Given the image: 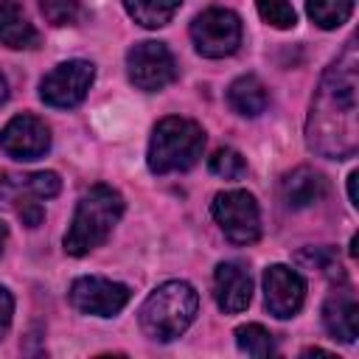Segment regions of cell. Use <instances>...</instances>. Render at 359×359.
<instances>
[{
    "label": "cell",
    "instance_id": "6da1fadb",
    "mask_svg": "<svg viewBox=\"0 0 359 359\" xmlns=\"http://www.w3.org/2000/svg\"><path fill=\"white\" fill-rule=\"evenodd\" d=\"M356 39H348L342 53L325 67L306 118V143L328 160H348L359 149L356 118Z\"/></svg>",
    "mask_w": 359,
    "mask_h": 359
},
{
    "label": "cell",
    "instance_id": "7a4b0ae2",
    "mask_svg": "<svg viewBox=\"0 0 359 359\" xmlns=\"http://www.w3.org/2000/svg\"><path fill=\"white\" fill-rule=\"evenodd\" d=\"M123 216V196L112 185H93L76 205L73 222L65 233V252L67 255H87L90 250L101 247L112 227Z\"/></svg>",
    "mask_w": 359,
    "mask_h": 359
},
{
    "label": "cell",
    "instance_id": "3957f363",
    "mask_svg": "<svg viewBox=\"0 0 359 359\" xmlns=\"http://www.w3.org/2000/svg\"><path fill=\"white\" fill-rule=\"evenodd\" d=\"M196 309H199V294L191 283L165 280L143 300L137 311V323L149 339L171 342L194 323Z\"/></svg>",
    "mask_w": 359,
    "mask_h": 359
},
{
    "label": "cell",
    "instance_id": "277c9868",
    "mask_svg": "<svg viewBox=\"0 0 359 359\" xmlns=\"http://www.w3.org/2000/svg\"><path fill=\"white\" fill-rule=\"evenodd\" d=\"M205 151V129L180 115L163 118L149 140V168L154 174H171V171H188L199 163Z\"/></svg>",
    "mask_w": 359,
    "mask_h": 359
},
{
    "label": "cell",
    "instance_id": "5b68a950",
    "mask_svg": "<svg viewBox=\"0 0 359 359\" xmlns=\"http://www.w3.org/2000/svg\"><path fill=\"white\" fill-rule=\"evenodd\" d=\"M126 73L137 90L157 93L163 87H168L171 81H177L180 67H177L174 53L163 42L143 39L126 50Z\"/></svg>",
    "mask_w": 359,
    "mask_h": 359
},
{
    "label": "cell",
    "instance_id": "8992f818",
    "mask_svg": "<svg viewBox=\"0 0 359 359\" xmlns=\"http://www.w3.org/2000/svg\"><path fill=\"white\" fill-rule=\"evenodd\" d=\"M194 48L208 59H224L241 45V20L230 8H205L191 22Z\"/></svg>",
    "mask_w": 359,
    "mask_h": 359
},
{
    "label": "cell",
    "instance_id": "52a82bcc",
    "mask_svg": "<svg viewBox=\"0 0 359 359\" xmlns=\"http://www.w3.org/2000/svg\"><path fill=\"white\" fill-rule=\"evenodd\" d=\"M210 213L233 244H252L261 236V210L250 191H222L213 196Z\"/></svg>",
    "mask_w": 359,
    "mask_h": 359
},
{
    "label": "cell",
    "instance_id": "ba28073f",
    "mask_svg": "<svg viewBox=\"0 0 359 359\" xmlns=\"http://www.w3.org/2000/svg\"><path fill=\"white\" fill-rule=\"evenodd\" d=\"M95 79V67L87 59H70L56 65L42 81H39V98L48 107L70 109L84 101L90 84Z\"/></svg>",
    "mask_w": 359,
    "mask_h": 359
},
{
    "label": "cell",
    "instance_id": "9c48e42d",
    "mask_svg": "<svg viewBox=\"0 0 359 359\" xmlns=\"http://www.w3.org/2000/svg\"><path fill=\"white\" fill-rule=\"evenodd\" d=\"M67 297H70L73 309L81 311V314L112 317V314H118L129 303L132 292H129V286H123L118 280L98 278V275H84V278L73 280Z\"/></svg>",
    "mask_w": 359,
    "mask_h": 359
},
{
    "label": "cell",
    "instance_id": "30bf717a",
    "mask_svg": "<svg viewBox=\"0 0 359 359\" xmlns=\"http://www.w3.org/2000/svg\"><path fill=\"white\" fill-rule=\"evenodd\" d=\"M0 149L14 160H36L50 149V129L36 115H14L0 129Z\"/></svg>",
    "mask_w": 359,
    "mask_h": 359
},
{
    "label": "cell",
    "instance_id": "8fae6325",
    "mask_svg": "<svg viewBox=\"0 0 359 359\" xmlns=\"http://www.w3.org/2000/svg\"><path fill=\"white\" fill-rule=\"evenodd\" d=\"M306 300V280L283 266V264H272L266 266L264 272V303L269 309V314H275L278 320H286V317H294L300 311Z\"/></svg>",
    "mask_w": 359,
    "mask_h": 359
},
{
    "label": "cell",
    "instance_id": "7c38bea8",
    "mask_svg": "<svg viewBox=\"0 0 359 359\" xmlns=\"http://www.w3.org/2000/svg\"><path fill=\"white\" fill-rule=\"evenodd\" d=\"M213 297L224 314L244 311L252 297V278L247 266L238 261H222L213 272Z\"/></svg>",
    "mask_w": 359,
    "mask_h": 359
},
{
    "label": "cell",
    "instance_id": "4fadbf2b",
    "mask_svg": "<svg viewBox=\"0 0 359 359\" xmlns=\"http://www.w3.org/2000/svg\"><path fill=\"white\" fill-rule=\"evenodd\" d=\"M328 194V180L309 168V165H300L294 171H289L283 180H280V199L289 210H303V208H311L317 205L323 196Z\"/></svg>",
    "mask_w": 359,
    "mask_h": 359
},
{
    "label": "cell",
    "instance_id": "5bb4252c",
    "mask_svg": "<svg viewBox=\"0 0 359 359\" xmlns=\"http://www.w3.org/2000/svg\"><path fill=\"white\" fill-rule=\"evenodd\" d=\"M323 325L339 342H353L359 334V303L351 289L334 292L323 306Z\"/></svg>",
    "mask_w": 359,
    "mask_h": 359
},
{
    "label": "cell",
    "instance_id": "9a60e30c",
    "mask_svg": "<svg viewBox=\"0 0 359 359\" xmlns=\"http://www.w3.org/2000/svg\"><path fill=\"white\" fill-rule=\"evenodd\" d=\"M0 45L14 50H31L39 45V31L14 0H0Z\"/></svg>",
    "mask_w": 359,
    "mask_h": 359
},
{
    "label": "cell",
    "instance_id": "2e32d148",
    "mask_svg": "<svg viewBox=\"0 0 359 359\" xmlns=\"http://www.w3.org/2000/svg\"><path fill=\"white\" fill-rule=\"evenodd\" d=\"M227 104H230L238 115L255 118V115H261V112L266 109L269 93H266V87H264V81H261L258 76H238V79L230 84V90H227Z\"/></svg>",
    "mask_w": 359,
    "mask_h": 359
},
{
    "label": "cell",
    "instance_id": "e0dca14e",
    "mask_svg": "<svg viewBox=\"0 0 359 359\" xmlns=\"http://www.w3.org/2000/svg\"><path fill=\"white\" fill-rule=\"evenodd\" d=\"M126 11L143 28H163L180 11L182 0H123Z\"/></svg>",
    "mask_w": 359,
    "mask_h": 359
},
{
    "label": "cell",
    "instance_id": "ac0fdd59",
    "mask_svg": "<svg viewBox=\"0 0 359 359\" xmlns=\"http://www.w3.org/2000/svg\"><path fill=\"white\" fill-rule=\"evenodd\" d=\"M306 14L325 31L339 28L353 14V0H306Z\"/></svg>",
    "mask_w": 359,
    "mask_h": 359
},
{
    "label": "cell",
    "instance_id": "d6986e66",
    "mask_svg": "<svg viewBox=\"0 0 359 359\" xmlns=\"http://www.w3.org/2000/svg\"><path fill=\"white\" fill-rule=\"evenodd\" d=\"M236 345L250 356H272L275 353V339L261 323L238 325L236 328Z\"/></svg>",
    "mask_w": 359,
    "mask_h": 359
},
{
    "label": "cell",
    "instance_id": "ffe728a7",
    "mask_svg": "<svg viewBox=\"0 0 359 359\" xmlns=\"http://www.w3.org/2000/svg\"><path fill=\"white\" fill-rule=\"evenodd\" d=\"M294 261H297L300 266L317 269V272H323V275H328V278H334V280H345V272H342V266H339V258H337V252H334L331 247H309V250L297 252Z\"/></svg>",
    "mask_w": 359,
    "mask_h": 359
},
{
    "label": "cell",
    "instance_id": "44dd1931",
    "mask_svg": "<svg viewBox=\"0 0 359 359\" xmlns=\"http://www.w3.org/2000/svg\"><path fill=\"white\" fill-rule=\"evenodd\" d=\"M255 8L261 14V20L269 22L272 28L289 31L297 22V14H294V8H292L289 0H255Z\"/></svg>",
    "mask_w": 359,
    "mask_h": 359
},
{
    "label": "cell",
    "instance_id": "7402d4cb",
    "mask_svg": "<svg viewBox=\"0 0 359 359\" xmlns=\"http://www.w3.org/2000/svg\"><path fill=\"white\" fill-rule=\"evenodd\" d=\"M39 11L42 17L56 25V28H65V25H76L81 20V6L79 0H39Z\"/></svg>",
    "mask_w": 359,
    "mask_h": 359
},
{
    "label": "cell",
    "instance_id": "603a6c76",
    "mask_svg": "<svg viewBox=\"0 0 359 359\" xmlns=\"http://www.w3.org/2000/svg\"><path fill=\"white\" fill-rule=\"evenodd\" d=\"M208 165H210V171H213L216 177H222V180H238V177H244V171H247L244 157H241L236 149H230V146L216 149Z\"/></svg>",
    "mask_w": 359,
    "mask_h": 359
},
{
    "label": "cell",
    "instance_id": "cb8c5ba5",
    "mask_svg": "<svg viewBox=\"0 0 359 359\" xmlns=\"http://www.w3.org/2000/svg\"><path fill=\"white\" fill-rule=\"evenodd\" d=\"M11 317H14V297L6 286H0V337H6V331L11 325Z\"/></svg>",
    "mask_w": 359,
    "mask_h": 359
},
{
    "label": "cell",
    "instance_id": "d4e9b609",
    "mask_svg": "<svg viewBox=\"0 0 359 359\" xmlns=\"http://www.w3.org/2000/svg\"><path fill=\"white\" fill-rule=\"evenodd\" d=\"M356 180H359V174L351 171L348 174V196H351V205H359V199H356Z\"/></svg>",
    "mask_w": 359,
    "mask_h": 359
},
{
    "label": "cell",
    "instance_id": "484cf974",
    "mask_svg": "<svg viewBox=\"0 0 359 359\" xmlns=\"http://www.w3.org/2000/svg\"><path fill=\"white\" fill-rule=\"evenodd\" d=\"M8 101V81H6V76L0 73V104H6Z\"/></svg>",
    "mask_w": 359,
    "mask_h": 359
},
{
    "label": "cell",
    "instance_id": "4316f807",
    "mask_svg": "<svg viewBox=\"0 0 359 359\" xmlns=\"http://www.w3.org/2000/svg\"><path fill=\"white\" fill-rule=\"evenodd\" d=\"M6 238H8V227L0 222V255H3V247H6Z\"/></svg>",
    "mask_w": 359,
    "mask_h": 359
}]
</instances>
